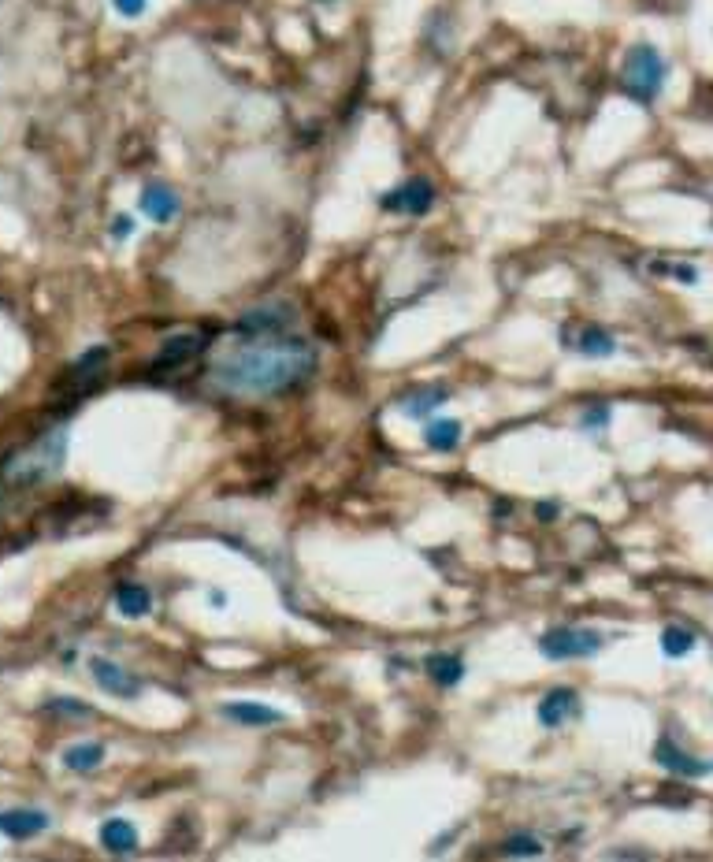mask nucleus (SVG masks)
Segmentation results:
<instances>
[{
	"label": "nucleus",
	"mask_w": 713,
	"mask_h": 862,
	"mask_svg": "<svg viewBox=\"0 0 713 862\" xmlns=\"http://www.w3.org/2000/svg\"><path fill=\"white\" fill-rule=\"evenodd\" d=\"M316 368V346L298 335H253L216 361V383L231 394L264 398L294 391Z\"/></svg>",
	"instance_id": "1"
},
{
	"label": "nucleus",
	"mask_w": 713,
	"mask_h": 862,
	"mask_svg": "<svg viewBox=\"0 0 713 862\" xmlns=\"http://www.w3.org/2000/svg\"><path fill=\"white\" fill-rule=\"evenodd\" d=\"M64 458H67V431L56 428L49 435H41L38 443H30L26 450H19V454H12V458L4 461L0 480L12 487L41 484V480H52L56 472L64 469Z\"/></svg>",
	"instance_id": "2"
},
{
	"label": "nucleus",
	"mask_w": 713,
	"mask_h": 862,
	"mask_svg": "<svg viewBox=\"0 0 713 862\" xmlns=\"http://www.w3.org/2000/svg\"><path fill=\"white\" fill-rule=\"evenodd\" d=\"M665 75H669V64H665V56L650 45V41H639L628 49L621 64V86L624 93L639 101V105H654L658 101V93L665 86Z\"/></svg>",
	"instance_id": "3"
},
{
	"label": "nucleus",
	"mask_w": 713,
	"mask_h": 862,
	"mask_svg": "<svg viewBox=\"0 0 713 862\" xmlns=\"http://www.w3.org/2000/svg\"><path fill=\"white\" fill-rule=\"evenodd\" d=\"M539 651L550 662H569V658H591V654L602 651V636L591 632V628H550L543 640H539Z\"/></svg>",
	"instance_id": "4"
},
{
	"label": "nucleus",
	"mask_w": 713,
	"mask_h": 862,
	"mask_svg": "<svg viewBox=\"0 0 713 862\" xmlns=\"http://www.w3.org/2000/svg\"><path fill=\"white\" fill-rule=\"evenodd\" d=\"M435 205V186L431 179H405L402 186H394L390 194H383V209L402 212V216H428Z\"/></svg>",
	"instance_id": "5"
},
{
	"label": "nucleus",
	"mask_w": 713,
	"mask_h": 862,
	"mask_svg": "<svg viewBox=\"0 0 713 862\" xmlns=\"http://www.w3.org/2000/svg\"><path fill=\"white\" fill-rule=\"evenodd\" d=\"M294 324H298V313L290 305H283V301H275V305H257V309L242 313L238 331L242 335H283Z\"/></svg>",
	"instance_id": "6"
},
{
	"label": "nucleus",
	"mask_w": 713,
	"mask_h": 862,
	"mask_svg": "<svg viewBox=\"0 0 713 862\" xmlns=\"http://www.w3.org/2000/svg\"><path fill=\"white\" fill-rule=\"evenodd\" d=\"M654 762H658L662 770L684 777V781H699V777H710L713 773V762H702V758L688 755V751H684V747H676L669 736L658 740V747H654Z\"/></svg>",
	"instance_id": "7"
},
{
	"label": "nucleus",
	"mask_w": 713,
	"mask_h": 862,
	"mask_svg": "<svg viewBox=\"0 0 713 862\" xmlns=\"http://www.w3.org/2000/svg\"><path fill=\"white\" fill-rule=\"evenodd\" d=\"M90 669H93V680L101 684L108 695H116V699H138L142 695V680L127 673L123 666L116 662H108V658H90Z\"/></svg>",
	"instance_id": "8"
},
{
	"label": "nucleus",
	"mask_w": 713,
	"mask_h": 862,
	"mask_svg": "<svg viewBox=\"0 0 713 862\" xmlns=\"http://www.w3.org/2000/svg\"><path fill=\"white\" fill-rule=\"evenodd\" d=\"M138 209H142L153 223H171L182 212V201H179V194H175L171 186L149 183L142 190V197H138Z\"/></svg>",
	"instance_id": "9"
},
{
	"label": "nucleus",
	"mask_w": 713,
	"mask_h": 862,
	"mask_svg": "<svg viewBox=\"0 0 713 862\" xmlns=\"http://www.w3.org/2000/svg\"><path fill=\"white\" fill-rule=\"evenodd\" d=\"M539 721H543L546 729H561L569 718H576L580 714V699H576V692L572 688H554V692H546L543 699H539Z\"/></svg>",
	"instance_id": "10"
},
{
	"label": "nucleus",
	"mask_w": 713,
	"mask_h": 862,
	"mask_svg": "<svg viewBox=\"0 0 713 862\" xmlns=\"http://www.w3.org/2000/svg\"><path fill=\"white\" fill-rule=\"evenodd\" d=\"M52 818L45 810H0V833L8 840H30V836L45 833Z\"/></svg>",
	"instance_id": "11"
},
{
	"label": "nucleus",
	"mask_w": 713,
	"mask_h": 862,
	"mask_svg": "<svg viewBox=\"0 0 713 862\" xmlns=\"http://www.w3.org/2000/svg\"><path fill=\"white\" fill-rule=\"evenodd\" d=\"M205 346H208L205 335H175V339H168L164 346H160V353H156V361H153V372H160V368L186 365L190 357L205 353Z\"/></svg>",
	"instance_id": "12"
},
{
	"label": "nucleus",
	"mask_w": 713,
	"mask_h": 862,
	"mask_svg": "<svg viewBox=\"0 0 713 862\" xmlns=\"http://www.w3.org/2000/svg\"><path fill=\"white\" fill-rule=\"evenodd\" d=\"M104 365H108V346H97V350L82 353L75 361V368L67 372V383L75 387V394H86L90 387H97L104 376Z\"/></svg>",
	"instance_id": "13"
},
{
	"label": "nucleus",
	"mask_w": 713,
	"mask_h": 862,
	"mask_svg": "<svg viewBox=\"0 0 713 862\" xmlns=\"http://www.w3.org/2000/svg\"><path fill=\"white\" fill-rule=\"evenodd\" d=\"M220 714L238 721V725H246V729H264V725H279V721H283V710L264 706V703H227V706H220Z\"/></svg>",
	"instance_id": "14"
},
{
	"label": "nucleus",
	"mask_w": 713,
	"mask_h": 862,
	"mask_svg": "<svg viewBox=\"0 0 713 862\" xmlns=\"http://www.w3.org/2000/svg\"><path fill=\"white\" fill-rule=\"evenodd\" d=\"M138 829L127 822V818H108L101 825V848L112 851V855H134L138 851Z\"/></svg>",
	"instance_id": "15"
},
{
	"label": "nucleus",
	"mask_w": 713,
	"mask_h": 862,
	"mask_svg": "<svg viewBox=\"0 0 713 862\" xmlns=\"http://www.w3.org/2000/svg\"><path fill=\"white\" fill-rule=\"evenodd\" d=\"M116 610L123 617H145L153 610V595L145 584H119L116 588Z\"/></svg>",
	"instance_id": "16"
},
{
	"label": "nucleus",
	"mask_w": 713,
	"mask_h": 862,
	"mask_svg": "<svg viewBox=\"0 0 713 862\" xmlns=\"http://www.w3.org/2000/svg\"><path fill=\"white\" fill-rule=\"evenodd\" d=\"M572 346L584 353V357H613V353H617V339H613L606 327H595V324L584 327L580 339L572 342Z\"/></svg>",
	"instance_id": "17"
},
{
	"label": "nucleus",
	"mask_w": 713,
	"mask_h": 862,
	"mask_svg": "<svg viewBox=\"0 0 713 862\" xmlns=\"http://www.w3.org/2000/svg\"><path fill=\"white\" fill-rule=\"evenodd\" d=\"M428 673L431 680L439 684V688H454L465 680V662L457 658V654H431L428 658Z\"/></svg>",
	"instance_id": "18"
},
{
	"label": "nucleus",
	"mask_w": 713,
	"mask_h": 862,
	"mask_svg": "<svg viewBox=\"0 0 713 862\" xmlns=\"http://www.w3.org/2000/svg\"><path fill=\"white\" fill-rule=\"evenodd\" d=\"M424 443L439 454H450L457 443H461V424L457 420H431L428 431H424Z\"/></svg>",
	"instance_id": "19"
},
{
	"label": "nucleus",
	"mask_w": 713,
	"mask_h": 862,
	"mask_svg": "<svg viewBox=\"0 0 713 862\" xmlns=\"http://www.w3.org/2000/svg\"><path fill=\"white\" fill-rule=\"evenodd\" d=\"M104 762V747L101 744H75L64 751V766L75 773H90Z\"/></svg>",
	"instance_id": "20"
},
{
	"label": "nucleus",
	"mask_w": 713,
	"mask_h": 862,
	"mask_svg": "<svg viewBox=\"0 0 713 862\" xmlns=\"http://www.w3.org/2000/svg\"><path fill=\"white\" fill-rule=\"evenodd\" d=\"M446 398H450V394L442 391V387H431V391H420L416 398H409L402 409H405V417L424 420V417H431L435 409H442V405H446Z\"/></svg>",
	"instance_id": "21"
},
{
	"label": "nucleus",
	"mask_w": 713,
	"mask_h": 862,
	"mask_svg": "<svg viewBox=\"0 0 713 862\" xmlns=\"http://www.w3.org/2000/svg\"><path fill=\"white\" fill-rule=\"evenodd\" d=\"M662 651L669 654V658H684V654L695 651V632H688V628H680V625H669L662 632Z\"/></svg>",
	"instance_id": "22"
},
{
	"label": "nucleus",
	"mask_w": 713,
	"mask_h": 862,
	"mask_svg": "<svg viewBox=\"0 0 713 862\" xmlns=\"http://www.w3.org/2000/svg\"><path fill=\"white\" fill-rule=\"evenodd\" d=\"M502 859H539L543 855V840H535V836H509L506 844L498 848Z\"/></svg>",
	"instance_id": "23"
},
{
	"label": "nucleus",
	"mask_w": 713,
	"mask_h": 862,
	"mask_svg": "<svg viewBox=\"0 0 713 862\" xmlns=\"http://www.w3.org/2000/svg\"><path fill=\"white\" fill-rule=\"evenodd\" d=\"M654 272L673 275L684 287H695V283H699V268H695V264H654Z\"/></svg>",
	"instance_id": "24"
},
{
	"label": "nucleus",
	"mask_w": 713,
	"mask_h": 862,
	"mask_svg": "<svg viewBox=\"0 0 713 862\" xmlns=\"http://www.w3.org/2000/svg\"><path fill=\"white\" fill-rule=\"evenodd\" d=\"M112 8H116L123 19H142L149 12V0H112Z\"/></svg>",
	"instance_id": "25"
},
{
	"label": "nucleus",
	"mask_w": 713,
	"mask_h": 862,
	"mask_svg": "<svg viewBox=\"0 0 713 862\" xmlns=\"http://www.w3.org/2000/svg\"><path fill=\"white\" fill-rule=\"evenodd\" d=\"M580 420H584L587 431H598L602 424H610V405H595V409H587Z\"/></svg>",
	"instance_id": "26"
},
{
	"label": "nucleus",
	"mask_w": 713,
	"mask_h": 862,
	"mask_svg": "<svg viewBox=\"0 0 713 862\" xmlns=\"http://www.w3.org/2000/svg\"><path fill=\"white\" fill-rule=\"evenodd\" d=\"M49 710H60V714H78V718H86V714H90V706H86V703H71V699H52Z\"/></svg>",
	"instance_id": "27"
},
{
	"label": "nucleus",
	"mask_w": 713,
	"mask_h": 862,
	"mask_svg": "<svg viewBox=\"0 0 713 862\" xmlns=\"http://www.w3.org/2000/svg\"><path fill=\"white\" fill-rule=\"evenodd\" d=\"M130 235H134V216H116V220H112V238L123 242V238H130Z\"/></svg>",
	"instance_id": "28"
},
{
	"label": "nucleus",
	"mask_w": 713,
	"mask_h": 862,
	"mask_svg": "<svg viewBox=\"0 0 713 862\" xmlns=\"http://www.w3.org/2000/svg\"><path fill=\"white\" fill-rule=\"evenodd\" d=\"M208 599H212V606H227V595H223V591H212Z\"/></svg>",
	"instance_id": "29"
},
{
	"label": "nucleus",
	"mask_w": 713,
	"mask_h": 862,
	"mask_svg": "<svg viewBox=\"0 0 713 862\" xmlns=\"http://www.w3.org/2000/svg\"><path fill=\"white\" fill-rule=\"evenodd\" d=\"M554 513H558V506H546V502L539 506V517H554Z\"/></svg>",
	"instance_id": "30"
},
{
	"label": "nucleus",
	"mask_w": 713,
	"mask_h": 862,
	"mask_svg": "<svg viewBox=\"0 0 713 862\" xmlns=\"http://www.w3.org/2000/svg\"><path fill=\"white\" fill-rule=\"evenodd\" d=\"M316 4H331V0H316Z\"/></svg>",
	"instance_id": "31"
}]
</instances>
